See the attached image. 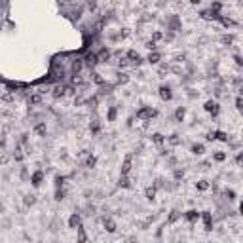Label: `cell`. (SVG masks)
<instances>
[{
	"instance_id": "1",
	"label": "cell",
	"mask_w": 243,
	"mask_h": 243,
	"mask_svg": "<svg viewBox=\"0 0 243 243\" xmlns=\"http://www.w3.org/2000/svg\"><path fill=\"white\" fill-rule=\"evenodd\" d=\"M152 116H156V110L152 108H143L137 112V118H152Z\"/></svg>"
},
{
	"instance_id": "2",
	"label": "cell",
	"mask_w": 243,
	"mask_h": 243,
	"mask_svg": "<svg viewBox=\"0 0 243 243\" xmlns=\"http://www.w3.org/2000/svg\"><path fill=\"white\" fill-rule=\"evenodd\" d=\"M160 97H162L163 101H169V99L173 97V95H171V89H169V87H165V86L160 87Z\"/></svg>"
},
{
	"instance_id": "3",
	"label": "cell",
	"mask_w": 243,
	"mask_h": 243,
	"mask_svg": "<svg viewBox=\"0 0 243 243\" xmlns=\"http://www.w3.org/2000/svg\"><path fill=\"white\" fill-rule=\"evenodd\" d=\"M69 224H70V228H80V217L78 215H72L70 220H69Z\"/></svg>"
},
{
	"instance_id": "4",
	"label": "cell",
	"mask_w": 243,
	"mask_h": 243,
	"mask_svg": "<svg viewBox=\"0 0 243 243\" xmlns=\"http://www.w3.org/2000/svg\"><path fill=\"white\" fill-rule=\"evenodd\" d=\"M203 220H205V230H213L211 228V213L209 211L203 213Z\"/></svg>"
},
{
	"instance_id": "5",
	"label": "cell",
	"mask_w": 243,
	"mask_h": 243,
	"mask_svg": "<svg viewBox=\"0 0 243 243\" xmlns=\"http://www.w3.org/2000/svg\"><path fill=\"white\" fill-rule=\"evenodd\" d=\"M129 169H131V158H125L124 167H122V175H127V173H129Z\"/></svg>"
},
{
	"instance_id": "6",
	"label": "cell",
	"mask_w": 243,
	"mask_h": 243,
	"mask_svg": "<svg viewBox=\"0 0 243 243\" xmlns=\"http://www.w3.org/2000/svg\"><path fill=\"white\" fill-rule=\"evenodd\" d=\"M205 110H209V112L215 114V112H217V103H213V101H207V103H205Z\"/></svg>"
},
{
	"instance_id": "7",
	"label": "cell",
	"mask_w": 243,
	"mask_h": 243,
	"mask_svg": "<svg viewBox=\"0 0 243 243\" xmlns=\"http://www.w3.org/2000/svg\"><path fill=\"white\" fill-rule=\"evenodd\" d=\"M40 181H42V171H36L34 175H32V184H34V186H38V184H40Z\"/></svg>"
},
{
	"instance_id": "8",
	"label": "cell",
	"mask_w": 243,
	"mask_h": 243,
	"mask_svg": "<svg viewBox=\"0 0 243 243\" xmlns=\"http://www.w3.org/2000/svg\"><path fill=\"white\" fill-rule=\"evenodd\" d=\"M105 226H106V230H108V232H114V230H116V228H114V222L110 220V218H105Z\"/></svg>"
},
{
	"instance_id": "9",
	"label": "cell",
	"mask_w": 243,
	"mask_h": 243,
	"mask_svg": "<svg viewBox=\"0 0 243 243\" xmlns=\"http://www.w3.org/2000/svg\"><path fill=\"white\" fill-rule=\"evenodd\" d=\"M86 61H87V65H97V55H91V53H89V55H87L86 57Z\"/></svg>"
},
{
	"instance_id": "10",
	"label": "cell",
	"mask_w": 243,
	"mask_h": 243,
	"mask_svg": "<svg viewBox=\"0 0 243 243\" xmlns=\"http://www.w3.org/2000/svg\"><path fill=\"white\" fill-rule=\"evenodd\" d=\"M127 57H129V59H133V61H137V63L141 61V57H139V53H137V51H129V53H127Z\"/></svg>"
},
{
	"instance_id": "11",
	"label": "cell",
	"mask_w": 243,
	"mask_h": 243,
	"mask_svg": "<svg viewBox=\"0 0 243 243\" xmlns=\"http://www.w3.org/2000/svg\"><path fill=\"white\" fill-rule=\"evenodd\" d=\"M148 61H150V63H158V61H160V53H150V55H148Z\"/></svg>"
},
{
	"instance_id": "12",
	"label": "cell",
	"mask_w": 243,
	"mask_h": 243,
	"mask_svg": "<svg viewBox=\"0 0 243 243\" xmlns=\"http://www.w3.org/2000/svg\"><path fill=\"white\" fill-rule=\"evenodd\" d=\"M192 152H194V154H203V144H194Z\"/></svg>"
},
{
	"instance_id": "13",
	"label": "cell",
	"mask_w": 243,
	"mask_h": 243,
	"mask_svg": "<svg viewBox=\"0 0 243 243\" xmlns=\"http://www.w3.org/2000/svg\"><path fill=\"white\" fill-rule=\"evenodd\" d=\"M186 218H188V220H196V218H198V211H188L186 213Z\"/></svg>"
},
{
	"instance_id": "14",
	"label": "cell",
	"mask_w": 243,
	"mask_h": 243,
	"mask_svg": "<svg viewBox=\"0 0 243 243\" xmlns=\"http://www.w3.org/2000/svg\"><path fill=\"white\" fill-rule=\"evenodd\" d=\"M213 137H217L218 141H228V137H226V135H224V133H222V131H217V133H215V135H213Z\"/></svg>"
},
{
	"instance_id": "15",
	"label": "cell",
	"mask_w": 243,
	"mask_h": 243,
	"mask_svg": "<svg viewBox=\"0 0 243 243\" xmlns=\"http://www.w3.org/2000/svg\"><path fill=\"white\" fill-rule=\"evenodd\" d=\"M120 186H124V188H129V181H127V179H120Z\"/></svg>"
},
{
	"instance_id": "16",
	"label": "cell",
	"mask_w": 243,
	"mask_h": 243,
	"mask_svg": "<svg viewBox=\"0 0 243 243\" xmlns=\"http://www.w3.org/2000/svg\"><path fill=\"white\" fill-rule=\"evenodd\" d=\"M36 133L44 135V133H46V125H44V124H40V125H38V127H36Z\"/></svg>"
},
{
	"instance_id": "17",
	"label": "cell",
	"mask_w": 243,
	"mask_h": 243,
	"mask_svg": "<svg viewBox=\"0 0 243 243\" xmlns=\"http://www.w3.org/2000/svg\"><path fill=\"white\" fill-rule=\"evenodd\" d=\"M154 194H156V192H154V188H148V190H146V198H148V200H154Z\"/></svg>"
},
{
	"instance_id": "18",
	"label": "cell",
	"mask_w": 243,
	"mask_h": 243,
	"mask_svg": "<svg viewBox=\"0 0 243 243\" xmlns=\"http://www.w3.org/2000/svg\"><path fill=\"white\" fill-rule=\"evenodd\" d=\"M198 188H200V190H205V188H207V182H205V181H200V182H198Z\"/></svg>"
},
{
	"instance_id": "19",
	"label": "cell",
	"mask_w": 243,
	"mask_h": 243,
	"mask_svg": "<svg viewBox=\"0 0 243 243\" xmlns=\"http://www.w3.org/2000/svg\"><path fill=\"white\" fill-rule=\"evenodd\" d=\"M177 118H179V120L184 118V108H179V110H177Z\"/></svg>"
},
{
	"instance_id": "20",
	"label": "cell",
	"mask_w": 243,
	"mask_h": 243,
	"mask_svg": "<svg viewBox=\"0 0 243 243\" xmlns=\"http://www.w3.org/2000/svg\"><path fill=\"white\" fill-rule=\"evenodd\" d=\"M95 165V158L91 156V158H87V167H93Z\"/></svg>"
},
{
	"instance_id": "21",
	"label": "cell",
	"mask_w": 243,
	"mask_h": 243,
	"mask_svg": "<svg viewBox=\"0 0 243 243\" xmlns=\"http://www.w3.org/2000/svg\"><path fill=\"white\" fill-rule=\"evenodd\" d=\"M215 160H217V162H222V160H224V154H222V152L215 154Z\"/></svg>"
},
{
	"instance_id": "22",
	"label": "cell",
	"mask_w": 243,
	"mask_h": 243,
	"mask_svg": "<svg viewBox=\"0 0 243 243\" xmlns=\"http://www.w3.org/2000/svg\"><path fill=\"white\" fill-rule=\"evenodd\" d=\"M53 93H55V95H63V87H61V86H57V87H55V91H53Z\"/></svg>"
},
{
	"instance_id": "23",
	"label": "cell",
	"mask_w": 243,
	"mask_h": 243,
	"mask_svg": "<svg viewBox=\"0 0 243 243\" xmlns=\"http://www.w3.org/2000/svg\"><path fill=\"white\" fill-rule=\"evenodd\" d=\"M177 217H179V215H177V211H173V215L169 217V222H175V220H177Z\"/></svg>"
},
{
	"instance_id": "24",
	"label": "cell",
	"mask_w": 243,
	"mask_h": 243,
	"mask_svg": "<svg viewBox=\"0 0 243 243\" xmlns=\"http://www.w3.org/2000/svg\"><path fill=\"white\" fill-rule=\"evenodd\" d=\"M222 23H224L226 27H230V25H234V21H232V19H222Z\"/></svg>"
},
{
	"instance_id": "25",
	"label": "cell",
	"mask_w": 243,
	"mask_h": 243,
	"mask_svg": "<svg viewBox=\"0 0 243 243\" xmlns=\"http://www.w3.org/2000/svg\"><path fill=\"white\" fill-rule=\"evenodd\" d=\"M154 141H156V143H162V135H160V133H156V135H154Z\"/></svg>"
},
{
	"instance_id": "26",
	"label": "cell",
	"mask_w": 243,
	"mask_h": 243,
	"mask_svg": "<svg viewBox=\"0 0 243 243\" xmlns=\"http://www.w3.org/2000/svg\"><path fill=\"white\" fill-rule=\"evenodd\" d=\"M114 116H116V110L112 108V110H110V112H108V120H114Z\"/></svg>"
},
{
	"instance_id": "27",
	"label": "cell",
	"mask_w": 243,
	"mask_h": 243,
	"mask_svg": "<svg viewBox=\"0 0 243 243\" xmlns=\"http://www.w3.org/2000/svg\"><path fill=\"white\" fill-rule=\"evenodd\" d=\"M31 103H40V97L34 95V97H31Z\"/></svg>"
},
{
	"instance_id": "28",
	"label": "cell",
	"mask_w": 243,
	"mask_h": 243,
	"mask_svg": "<svg viewBox=\"0 0 243 243\" xmlns=\"http://www.w3.org/2000/svg\"><path fill=\"white\" fill-rule=\"evenodd\" d=\"M55 200H63V190H59V192L55 194Z\"/></svg>"
},
{
	"instance_id": "29",
	"label": "cell",
	"mask_w": 243,
	"mask_h": 243,
	"mask_svg": "<svg viewBox=\"0 0 243 243\" xmlns=\"http://www.w3.org/2000/svg\"><path fill=\"white\" fill-rule=\"evenodd\" d=\"M25 201H27V203H34V196H27Z\"/></svg>"
},
{
	"instance_id": "30",
	"label": "cell",
	"mask_w": 243,
	"mask_h": 243,
	"mask_svg": "<svg viewBox=\"0 0 243 243\" xmlns=\"http://www.w3.org/2000/svg\"><path fill=\"white\" fill-rule=\"evenodd\" d=\"M236 106H237V108H241V97H237V99H236Z\"/></svg>"
},
{
	"instance_id": "31",
	"label": "cell",
	"mask_w": 243,
	"mask_h": 243,
	"mask_svg": "<svg viewBox=\"0 0 243 243\" xmlns=\"http://www.w3.org/2000/svg\"><path fill=\"white\" fill-rule=\"evenodd\" d=\"M190 2H192V4H200V0H190Z\"/></svg>"
}]
</instances>
